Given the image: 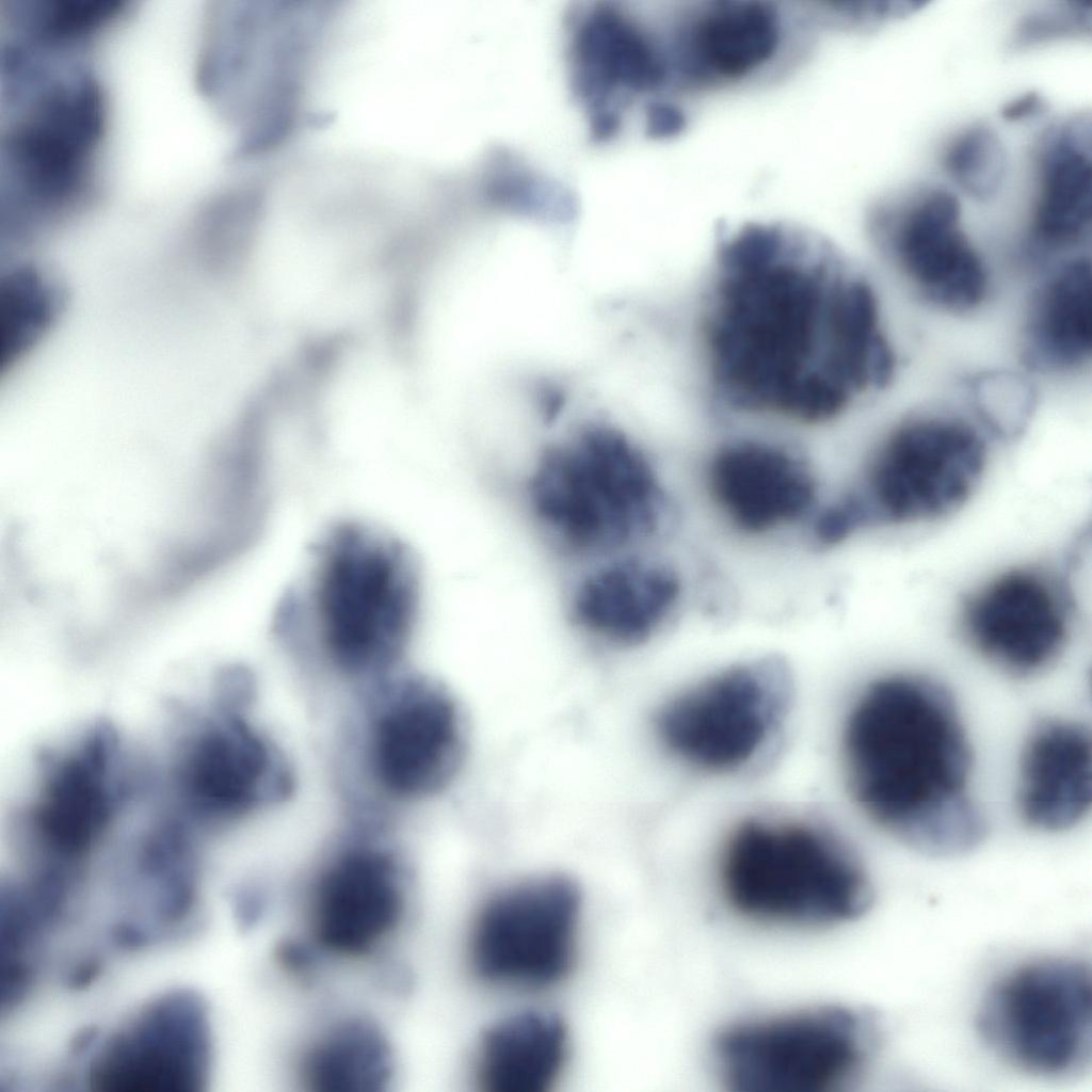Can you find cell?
<instances>
[{"instance_id":"5b68a950","label":"cell","mask_w":1092,"mask_h":1092,"mask_svg":"<svg viewBox=\"0 0 1092 1092\" xmlns=\"http://www.w3.org/2000/svg\"><path fill=\"white\" fill-rule=\"evenodd\" d=\"M722 895L756 921L820 927L854 919L871 905L868 874L830 833L799 822L741 823L719 867Z\"/></svg>"},{"instance_id":"d6986e66","label":"cell","mask_w":1092,"mask_h":1092,"mask_svg":"<svg viewBox=\"0 0 1092 1092\" xmlns=\"http://www.w3.org/2000/svg\"><path fill=\"white\" fill-rule=\"evenodd\" d=\"M402 871L394 853L357 841L321 870L312 893L311 929L325 951L360 956L392 932L404 912Z\"/></svg>"},{"instance_id":"7402d4cb","label":"cell","mask_w":1092,"mask_h":1092,"mask_svg":"<svg viewBox=\"0 0 1092 1092\" xmlns=\"http://www.w3.org/2000/svg\"><path fill=\"white\" fill-rule=\"evenodd\" d=\"M680 580L667 563L614 558L587 575L571 603L573 621L587 633L615 645L649 639L680 597Z\"/></svg>"},{"instance_id":"8992f818","label":"cell","mask_w":1092,"mask_h":1092,"mask_svg":"<svg viewBox=\"0 0 1092 1092\" xmlns=\"http://www.w3.org/2000/svg\"><path fill=\"white\" fill-rule=\"evenodd\" d=\"M977 1032L1001 1062L1017 1072L1065 1078L1083 1072L1092 1056V976L1067 956L1022 962L985 991Z\"/></svg>"},{"instance_id":"7c38bea8","label":"cell","mask_w":1092,"mask_h":1092,"mask_svg":"<svg viewBox=\"0 0 1092 1092\" xmlns=\"http://www.w3.org/2000/svg\"><path fill=\"white\" fill-rule=\"evenodd\" d=\"M984 439L967 422L924 416L897 427L874 453L856 494L868 524L914 525L964 505L986 466Z\"/></svg>"},{"instance_id":"4fadbf2b","label":"cell","mask_w":1092,"mask_h":1092,"mask_svg":"<svg viewBox=\"0 0 1092 1092\" xmlns=\"http://www.w3.org/2000/svg\"><path fill=\"white\" fill-rule=\"evenodd\" d=\"M579 892L564 877L531 880L493 897L470 938V961L483 980L539 989L568 974L576 952Z\"/></svg>"},{"instance_id":"8fae6325","label":"cell","mask_w":1092,"mask_h":1092,"mask_svg":"<svg viewBox=\"0 0 1092 1092\" xmlns=\"http://www.w3.org/2000/svg\"><path fill=\"white\" fill-rule=\"evenodd\" d=\"M214 708L187 728L172 768L178 814L193 826H220L278 804L293 790L279 749L237 705L214 696Z\"/></svg>"},{"instance_id":"5bb4252c","label":"cell","mask_w":1092,"mask_h":1092,"mask_svg":"<svg viewBox=\"0 0 1092 1092\" xmlns=\"http://www.w3.org/2000/svg\"><path fill=\"white\" fill-rule=\"evenodd\" d=\"M961 204L944 187L916 188L870 207L871 238L893 253L933 305L953 312L978 307L987 292L985 266L961 227Z\"/></svg>"},{"instance_id":"1f68e13d","label":"cell","mask_w":1092,"mask_h":1092,"mask_svg":"<svg viewBox=\"0 0 1092 1092\" xmlns=\"http://www.w3.org/2000/svg\"><path fill=\"white\" fill-rule=\"evenodd\" d=\"M1045 108L1044 98L1038 92L1029 91L1006 102L1001 116L1007 122L1016 123L1041 113Z\"/></svg>"},{"instance_id":"6da1fadb","label":"cell","mask_w":1092,"mask_h":1092,"mask_svg":"<svg viewBox=\"0 0 1092 1092\" xmlns=\"http://www.w3.org/2000/svg\"><path fill=\"white\" fill-rule=\"evenodd\" d=\"M711 286L704 343L723 410L823 422L892 380L876 293L823 236L786 222L722 231Z\"/></svg>"},{"instance_id":"7a4b0ae2","label":"cell","mask_w":1092,"mask_h":1092,"mask_svg":"<svg viewBox=\"0 0 1092 1092\" xmlns=\"http://www.w3.org/2000/svg\"><path fill=\"white\" fill-rule=\"evenodd\" d=\"M844 755L857 805L894 838L935 856L983 839L969 737L943 682L909 672L872 680L848 714Z\"/></svg>"},{"instance_id":"ba28073f","label":"cell","mask_w":1092,"mask_h":1092,"mask_svg":"<svg viewBox=\"0 0 1092 1092\" xmlns=\"http://www.w3.org/2000/svg\"><path fill=\"white\" fill-rule=\"evenodd\" d=\"M881 1038L871 1013L820 1007L732 1025L713 1056L725 1085L738 1092H830L854 1080Z\"/></svg>"},{"instance_id":"30bf717a","label":"cell","mask_w":1092,"mask_h":1092,"mask_svg":"<svg viewBox=\"0 0 1092 1092\" xmlns=\"http://www.w3.org/2000/svg\"><path fill=\"white\" fill-rule=\"evenodd\" d=\"M792 682L776 657L737 664L672 698L658 712L663 745L701 770H738L758 756L783 722Z\"/></svg>"},{"instance_id":"83f0119b","label":"cell","mask_w":1092,"mask_h":1092,"mask_svg":"<svg viewBox=\"0 0 1092 1092\" xmlns=\"http://www.w3.org/2000/svg\"><path fill=\"white\" fill-rule=\"evenodd\" d=\"M944 165L965 194L978 202H987L1002 189L1008 157L996 130L977 122L954 136L944 155Z\"/></svg>"},{"instance_id":"9a60e30c","label":"cell","mask_w":1092,"mask_h":1092,"mask_svg":"<svg viewBox=\"0 0 1092 1092\" xmlns=\"http://www.w3.org/2000/svg\"><path fill=\"white\" fill-rule=\"evenodd\" d=\"M1061 584L1032 566L1003 571L966 595L959 623L982 659L1016 678L1037 676L1063 655L1071 636Z\"/></svg>"},{"instance_id":"2e32d148","label":"cell","mask_w":1092,"mask_h":1092,"mask_svg":"<svg viewBox=\"0 0 1092 1092\" xmlns=\"http://www.w3.org/2000/svg\"><path fill=\"white\" fill-rule=\"evenodd\" d=\"M389 687L369 725L370 770L390 798L414 801L443 789L463 756L459 708L432 680L407 677Z\"/></svg>"},{"instance_id":"277c9868","label":"cell","mask_w":1092,"mask_h":1092,"mask_svg":"<svg viewBox=\"0 0 1092 1092\" xmlns=\"http://www.w3.org/2000/svg\"><path fill=\"white\" fill-rule=\"evenodd\" d=\"M537 520L578 558H607L658 534L670 505L643 450L604 422L549 447L528 485Z\"/></svg>"},{"instance_id":"3957f363","label":"cell","mask_w":1092,"mask_h":1092,"mask_svg":"<svg viewBox=\"0 0 1092 1092\" xmlns=\"http://www.w3.org/2000/svg\"><path fill=\"white\" fill-rule=\"evenodd\" d=\"M410 546L359 520L331 526L282 596L274 632L292 653L349 677H379L403 657L420 612Z\"/></svg>"},{"instance_id":"44dd1931","label":"cell","mask_w":1092,"mask_h":1092,"mask_svg":"<svg viewBox=\"0 0 1092 1092\" xmlns=\"http://www.w3.org/2000/svg\"><path fill=\"white\" fill-rule=\"evenodd\" d=\"M1015 797L1018 816L1035 831L1064 832L1080 823L1092 800L1089 729L1062 718L1037 723L1021 752Z\"/></svg>"},{"instance_id":"f546056e","label":"cell","mask_w":1092,"mask_h":1092,"mask_svg":"<svg viewBox=\"0 0 1092 1092\" xmlns=\"http://www.w3.org/2000/svg\"><path fill=\"white\" fill-rule=\"evenodd\" d=\"M868 525L863 505L855 494L822 511L814 526L815 539L825 546L840 543L857 529Z\"/></svg>"},{"instance_id":"ffe728a7","label":"cell","mask_w":1092,"mask_h":1092,"mask_svg":"<svg viewBox=\"0 0 1092 1092\" xmlns=\"http://www.w3.org/2000/svg\"><path fill=\"white\" fill-rule=\"evenodd\" d=\"M710 493L727 518L748 533L797 520L812 507L816 483L806 461L786 447L739 440L722 447L707 471Z\"/></svg>"},{"instance_id":"cb8c5ba5","label":"cell","mask_w":1092,"mask_h":1092,"mask_svg":"<svg viewBox=\"0 0 1092 1092\" xmlns=\"http://www.w3.org/2000/svg\"><path fill=\"white\" fill-rule=\"evenodd\" d=\"M567 1055L561 1019L545 1011H525L493 1025L475 1059V1079L483 1092H546L560 1076Z\"/></svg>"},{"instance_id":"d4e9b609","label":"cell","mask_w":1092,"mask_h":1092,"mask_svg":"<svg viewBox=\"0 0 1092 1092\" xmlns=\"http://www.w3.org/2000/svg\"><path fill=\"white\" fill-rule=\"evenodd\" d=\"M1091 263L1061 266L1035 294L1025 330L1024 357L1041 370L1066 371L1091 355Z\"/></svg>"},{"instance_id":"52a82bcc","label":"cell","mask_w":1092,"mask_h":1092,"mask_svg":"<svg viewBox=\"0 0 1092 1092\" xmlns=\"http://www.w3.org/2000/svg\"><path fill=\"white\" fill-rule=\"evenodd\" d=\"M567 86L593 144L626 132L632 113L663 99L671 71L663 25L631 2L581 1L566 10Z\"/></svg>"},{"instance_id":"e0dca14e","label":"cell","mask_w":1092,"mask_h":1092,"mask_svg":"<svg viewBox=\"0 0 1092 1092\" xmlns=\"http://www.w3.org/2000/svg\"><path fill=\"white\" fill-rule=\"evenodd\" d=\"M671 87L707 90L736 84L767 69L784 47L778 5L718 0L680 11L663 25Z\"/></svg>"},{"instance_id":"9c48e42d","label":"cell","mask_w":1092,"mask_h":1092,"mask_svg":"<svg viewBox=\"0 0 1092 1092\" xmlns=\"http://www.w3.org/2000/svg\"><path fill=\"white\" fill-rule=\"evenodd\" d=\"M127 764L108 721L42 754L34 793L14 821L17 839L42 867L67 872L90 854L130 794Z\"/></svg>"},{"instance_id":"ac0fdd59","label":"cell","mask_w":1092,"mask_h":1092,"mask_svg":"<svg viewBox=\"0 0 1092 1092\" xmlns=\"http://www.w3.org/2000/svg\"><path fill=\"white\" fill-rule=\"evenodd\" d=\"M210 1054L202 1002L186 993L155 1001L95 1060L92 1083L116 1092H186L198 1089Z\"/></svg>"},{"instance_id":"603a6c76","label":"cell","mask_w":1092,"mask_h":1092,"mask_svg":"<svg viewBox=\"0 0 1092 1092\" xmlns=\"http://www.w3.org/2000/svg\"><path fill=\"white\" fill-rule=\"evenodd\" d=\"M1091 116L1077 113L1048 127L1035 149L1039 195L1029 234L1037 253L1074 247L1090 238Z\"/></svg>"},{"instance_id":"484cf974","label":"cell","mask_w":1092,"mask_h":1092,"mask_svg":"<svg viewBox=\"0 0 1092 1092\" xmlns=\"http://www.w3.org/2000/svg\"><path fill=\"white\" fill-rule=\"evenodd\" d=\"M385 1035L367 1019L342 1021L304 1054L302 1082L312 1092H379L392 1074Z\"/></svg>"},{"instance_id":"f1b7e54d","label":"cell","mask_w":1092,"mask_h":1092,"mask_svg":"<svg viewBox=\"0 0 1092 1092\" xmlns=\"http://www.w3.org/2000/svg\"><path fill=\"white\" fill-rule=\"evenodd\" d=\"M1090 2H1064L1025 15L1016 25L1010 41L1022 50L1059 39L1076 38L1091 32Z\"/></svg>"},{"instance_id":"4dcf8cb0","label":"cell","mask_w":1092,"mask_h":1092,"mask_svg":"<svg viewBox=\"0 0 1092 1092\" xmlns=\"http://www.w3.org/2000/svg\"><path fill=\"white\" fill-rule=\"evenodd\" d=\"M644 135L653 140H669L686 129L687 116L680 106L668 98L649 105L642 115Z\"/></svg>"},{"instance_id":"4316f807","label":"cell","mask_w":1092,"mask_h":1092,"mask_svg":"<svg viewBox=\"0 0 1092 1092\" xmlns=\"http://www.w3.org/2000/svg\"><path fill=\"white\" fill-rule=\"evenodd\" d=\"M66 290L49 269L29 260L0 273V375L30 355L55 326Z\"/></svg>"}]
</instances>
